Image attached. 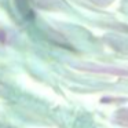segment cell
Instances as JSON below:
<instances>
[{
    "label": "cell",
    "instance_id": "cell-1",
    "mask_svg": "<svg viewBox=\"0 0 128 128\" xmlns=\"http://www.w3.org/2000/svg\"><path fill=\"white\" fill-rule=\"evenodd\" d=\"M116 122L120 124L121 127L128 128V109H125V110H120L118 113L116 114Z\"/></svg>",
    "mask_w": 128,
    "mask_h": 128
}]
</instances>
